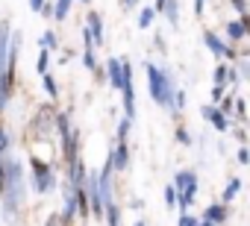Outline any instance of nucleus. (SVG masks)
Here are the masks:
<instances>
[{
	"label": "nucleus",
	"mask_w": 250,
	"mask_h": 226,
	"mask_svg": "<svg viewBox=\"0 0 250 226\" xmlns=\"http://www.w3.org/2000/svg\"><path fill=\"white\" fill-rule=\"evenodd\" d=\"M24 197H27V191H24V168H21V162L9 159L6 162V182H3V206H6L3 211H6L9 220L18 217V211L24 206Z\"/></svg>",
	"instance_id": "1"
},
{
	"label": "nucleus",
	"mask_w": 250,
	"mask_h": 226,
	"mask_svg": "<svg viewBox=\"0 0 250 226\" xmlns=\"http://www.w3.org/2000/svg\"><path fill=\"white\" fill-rule=\"evenodd\" d=\"M30 170H33L30 182H33L36 194H47V191L56 188V173H53V168H50L42 156H36V153L30 156Z\"/></svg>",
	"instance_id": "2"
},
{
	"label": "nucleus",
	"mask_w": 250,
	"mask_h": 226,
	"mask_svg": "<svg viewBox=\"0 0 250 226\" xmlns=\"http://www.w3.org/2000/svg\"><path fill=\"white\" fill-rule=\"evenodd\" d=\"M121 71H124V85H121V94H124V118L133 121L136 118V88H133V65L130 62H121Z\"/></svg>",
	"instance_id": "3"
},
{
	"label": "nucleus",
	"mask_w": 250,
	"mask_h": 226,
	"mask_svg": "<svg viewBox=\"0 0 250 226\" xmlns=\"http://www.w3.org/2000/svg\"><path fill=\"white\" fill-rule=\"evenodd\" d=\"M147 68V88H150V97L165 106V68H156V65H145Z\"/></svg>",
	"instance_id": "4"
},
{
	"label": "nucleus",
	"mask_w": 250,
	"mask_h": 226,
	"mask_svg": "<svg viewBox=\"0 0 250 226\" xmlns=\"http://www.w3.org/2000/svg\"><path fill=\"white\" fill-rule=\"evenodd\" d=\"M203 44H206V47H209L215 56H227V59H235V53H232V50H229V47L221 41V36H215L212 30H206V33H203Z\"/></svg>",
	"instance_id": "5"
},
{
	"label": "nucleus",
	"mask_w": 250,
	"mask_h": 226,
	"mask_svg": "<svg viewBox=\"0 0 250 226\" xmlns=\"http://www.w3.org/2000/svg\"><path fill=\"white\" fill-rule=\"evenodd\" d=\"M9 21H0V76L6 74V59H9Z\"/></svg>",
	"instance_id": "6"
},
{
	"label": "nucleus",
	"mask_w": 250,
	"mask_h": 226,
	"mask_svg": "<svg viewBox=\"0 0 250 226\" xmlns=\"http://www.w3.org/2000/svg\"><path fill=\"white\" fill-rule=\"evenodd\" d=\"M109 159H112V170H127V165H130V147H127V141H118V147L109 153Z\"/></svg>",
	"instance_id": "7"
},
{
	"label": "nucleus",
	"mask_w": 250,
	"mask_h": 226,
	"mask_svg": "<svg viewBox=\"0 0 250 226\" xmlns=\"http://www.w3.org/2000/svg\"><path fill=\"white\" fill-rule=\"evenodd\" d=\"M227 217H229V206H224V203H212L203 211V220L206 223H227Z\"/></svg>",
	"instance_id": "8"
},
{
	"label": "nucleus",
	"mask_w": 250,
	"mask_h": 226,
	"mask_svg": "<svg viewBox=\"0 0 250 226\" xmlns=\"http://www.w3.org/2000/svg\"><path fill=\"white\" fill-rule=\"evenodd\" d=\"M203 118H206L218 132H227V115H221L215 106H203Z\"/></svg>",
	"instance_id": "9"
},
{
	"label": "nucleus",
	"mask_w": 250,
	"mask_h": 226,
	"mask_svg": "<svg viewBox=\"0 0 250 226\" xmlns=\"http://www.w3.org/2000/svg\"><path fill=\"white\" fill-rule=\"evenodd\" d=\"M88 27V36H91V41L94 44H103V21H100V15L97 12H88V21H85Z\"/></svg>",
	"instance_id": "10"
},
{
	"label": "nucleus",
	"mask_w": 250,
	"mask_h": 226,
	"mask_svg": "<svg viewBox=\"0 0 250 226\" xmlns=\"http://www.w3.org/2000/svg\"><path fill=\"white\" fill-rule=\"evenodd\" d=\"M106 76H109V85L112 88H121L124 85V71H121V62L118 59H106Z\"/></svg>",
	"instance_id": "11"
},
{
	"label": "nucleus",
	"mask_w": 250,
	"mask_h": 226,
	"mask_svg": "<svg viewBox=\"0 0 250 226\" xmlns=\"http://www.w3.org/2000/svg\"><path fill=\"white\" fill-rule=\"evenodd\" d=\"M238 191H241V179L235 176V179H229V182H227V188H224V194H221V203H224V206H229V203H232V197H235Z\"/></svg>",
	"instance_id": "12"
},
{
	"label": "nucleus",
	"mask_w": 250,
	"mask_h": 226,
	"mask_svg": "<svg viewBox=\"0 0 250 226\" xmlns=\"http://www.w3.org/2000/svg\"><path fill=\"white\" fill-rule=\"evenodd\" d=\"M103 217H106V226H121V208L115 206V200H112V203H106Z\"/></svg>",
	"instance_id": "13"
},
{
	"label": "nucleus",
	"mask_w": 250,
	"mask_h": 226,
	"mask_svg": "<svg viewBox=\"0 0 250 226\" xmlns=\"http://www.w3.org/2000/svg\"><path fill=\"white\" fill-rule=\"evenodd\" d=\"M162 12H165V18L177 27L180 24V6H177V0H165V6H162Z\"/></svg>",
	"instance_id": "14"
},
{
	"label": "nucleus",
	"mask_w": 250,
	"mask_h": 226,
	"mask_svg": "<svg viewBox=\"0 0 250 226\" xmlns=\"http://www.w3.org/2000/svg\"><path fill=\"white\" fill-rule=\"evenodd\" d=\"M71 3H74V0H56V6H53V18H56V21H65V18H68V12H71Z\"/></svg>",
	"instance_id": "15"
},
{
	"label": "nucleus",
	"mask_w": 250,
	"mask_h": 226,
	"mask_svg": "<svg viewBox=\"0 0 250 226\" xmlns=\"http://www.w3.org/2000/svg\"><path fill=\"white\" fill-rule=\"evenodd\" d=\"M244 36H247V33H244V27H241L238 21H229V24H227V38H232V41H241Z\"/></svg>",
	"instance_id": "16"
},
{
	"label": "nucleus",
	"mask_w": 250,
	"mask_h": 226,
	"mask_svg": "<svg viewBox=\"0 0 250 226\" xmlns=\"http://www.w3.org/2000/svg\"><path fill=\"white\" fill-rule=\"evenodd\" d=\"M153 18H156V9H142L139 12V30H147L153 24Z\"/></svg>",
	"instance_id": "17"
},
{
	"label": "nucleus",
	"mask_w": 250,
	"mask_h": 226,
	"mask_svg": "<svg viewBox=\"0 0 250 226\" xmlns=\"http://www.w3.org/2000/svg\"><path fill=\"white\" fill-rule=\"evenodd\" d=\"M42 47H44V50H56V47H59V36L47 30V33L42 36Z\"/></svg>",
	"instance_id": "18"
},
{
	"label": "nucleus",
	"mask_w": 250,
	"mask_h": 226,
	"mask_svg": "<svg viewBox=\"0 0 250 226\" xmlns=\"http://www.w3.org/2000/svg\"><path fill=\"white\" fill-rule=\"evenodd\" d=\"M47 65H50V50H44V47H42V53H39V62H36V71L44 76V74H47Z\"/></svg>",
	"instance_id": "19"
},
{
	"label": "nucleus",
	"mask_w": 250,
	"mask_h": 226,
	"mask_svg": "<svg viewBox=\"0 0 250 226\" xmlns=\"http://www.w3.org/2000/svg\"><path fill=\"white\" fill-rule=\"evenodd\" d=\"M42 82H44V91L56 100V97H59V85H56V79H53L50 74H44V76H42Z\"/></svg>",
	"instance_id": "20"
},
{
	"label": "nucleus",
	"mask_w": 250,
	"mask_h": 226,
	"mask_svg": "<svg viewBox=\"0 0 250 226\" xmlns=\"http://www.w3.org/2000/svg\"><path fill=\"white\" fill-rule=\"evenodd\" d=\"M83 65H85L88 71H97V59H94V47H85V53H83Z\"/></svg>",
	"instance_id": "21"
},
{
	"label": "nucleus",
	"mask_w": 250,
	"mask_h": 226,
	"mask_svg": "<svg viewBox=\"0 0 250 226\" xmlns=\"http://www.w3.org/2000/svg\"><path fill=\"white\" fill-rule=\"evenodd\" d=\"M12 147V138H9V132L0 127V156H6V150Z\"/></svg>",
	"instance_id": "22"
},
{
	"label": "nucleus",
	"mask_w": 250,
	"mask_h": 226,
	"mask_svg": "<svg viewBox=\"0 0 250 226\" xmlns=\"http://www.w3.org/2000/svg\"><path fill=\"white\" fill-rule=\"evenodd\" d=\"M130 124H133V121H127V118H124V121L118 124V141H127V132H130Z\"/></svg>",
	"instance_id": "23"
},
{
	"label": "nucleus",
	"mask_w": 250,
	"mask_h": 226,
	"mask_svg": "<svg viewBox=\"0 0 250 226\" xmlns=\"http://www.w3.org/2000/svg\"><path fill=\"white\" fill-rule=\"evenodd\" d=\"M227 82V65H218L215 68V85H224Z\"/></svg>",
	"instance_id": "24"
},
{
	"label": "nucleus",
	"mask_w": 250,
	"mask_h": 226,
	"mask_svg": "<svg viewBox=\"0 0 250 226\" xmlns=\"http://www.w3.org/2000/svg\"><path fill=\"white\" fill-rule=\"evenodd\" d=\"M165 206H177V188L174 185L165 188Z\"/></svg>",
	"instance_id": "25"
},
{
	"label": "nucleus",
	"mask_w": 250,
	"mask_h": 226,
	"mask_svg": "<svg viewBox=\"0 0 250 226\" xmlns=\"http://www.w3.org/2000/svg\"><path fill=\"white\" fill-rule=\"evenodd\" d=\"M3 182H6V159L0 156V197H3Z\"/></svg>",
	"instance_id": "26"
},
{
	"label": "nucleus",
	"mask_w": 250,
	"mask_h": 226,
	"mask_svg": "<svg viewBox=\"0 0 250 226\" xmlns=\"http://www.w3.org/2000/svg\"><path fill=\"white\" fill-rule=\"evenodd\" d=\"M177 141L180 144H191V135L186 132V127H177Z\"/></svg>",
	"instance_id": "27"
},
{
	"label": "nucleus",
	"mask_w": 250,
	"mask_h": 226,
	"mask_svg": "<svg viewBox=\"0 0 250 226\" xmlns=\"http://www.w3.org/2000/svg\"><path fill=\"white\" fill-rule=\"evenodd\" d=\"M232 103H235L232 97H227V100H221V109H218V112H221V115H229V112H232Z\"/></svg>",
	"instance_id": "28"
},
{
	"label": "nucleus",
	"mask_w": 250,
	"mask_h": 226,
	"mask_svg": "<svg viewBox=\"0 0 250 226\" xmlns=\"http://www.w3.org/2000/svg\"><path fill=\"white\" fill-rule=\"evenodd\" d=\"M224 100V85H212V103Z\"/></svg>",
	"instance_id": "29"
},
{
	"label": "nucleus",
	"mask_w": 250,
	"mask_h": 226,
	"mask_svg": "<svg viewBox=\"0 0 250 226\" xmlns=\"http://www.w3.org/2000/svg\"><path fill=\"white\" fill-rule=\"evenodd\" d=\"M180 226H200V220H194L191 214H183L180 217Z\"/></svg>",
	"instance_id": "30"
},
{
	"label": "nucleus",
	"mask_w": 250,
	"mask_h": 226,
	"mask_svg": "<svg viewBox=\"0 0 250 226\" xmlns=\"http://www.w3.org/2000/svg\"><path fill=\"white\" fill-rule=\"evenodd\" d=\"M238 162H241V165H250V150H247V147L238 150Z\"/></svg>",
	"instance_id": "31"
},
{
	"label": "nucleus",
	"mask_w": 250,
	"mask_h": 226,
	"mask_svg": "<svg viewBox=\"0 0 250 226\" xmlns=\"http://www.w3.org/2000/svg\"><path fill=\"white\" fill-rule=\"evenodd\" d=\"M238 24H241V27H244V33H247V36H250V12H244V15H241V21H238Z\"/></svg>",
	"instance_id": "32"
},
{
	"label": "nucleus",
	"mask_w": 250,
	"mask_h": 226,
	"mask_svg": "<svg viewBox=\"0 0 250 226\" xmlns=\"http://www.w3.org/2000/svg\"><path fill=\"white\" fill-rule=\"evenodd\" d=\"M232 6L238 9V15H244L247 12V0H232Z\"/></svg>",
	"instance_id": "33"
},
{
	"label": "nucleus",
	"mask_w": 250,
	"mask_h": 226,
	"mask_svg": "<svg viewBox=\"0 0 250 226\" xmlns=\"http://www.w3.org/2000/svg\"><path fill=\"white\" fill-rule=\"evenodd\" d=\"M235 62H238V68H241V74H247V76H250V62H247V59H235Z\"/></svg>",
	"instance_id": "34"
},
{
	"label": "nucleus",
	"mask_w": 250,
	"mask_h": 226,
	"mask_svg": "<svg viewBox=\"0 0 250 226\" xmlns=\"http://www.w3.org/2000/svg\"><path fill=\"white\" fill-rule=\"evenodd\" d=\"M42 6H44V0H30V9L33 12H42Z\"/></svg>",
	"instance_id": "35"
},
{
	"label": "nucleus",
	"mask_w": 250,
	"mask_h": 226,
	"mask_svg": "<svg viewBox=\"0 0 250 226\" xmlns=\"http://www.w3.org/2000/svg\"><path fill=\"white\" fill-rule=\"evenodd\" d=\"M203 6H206V0H197V3H194V15H197V18L203 15Z\"/></svg>",
	"instance_id": "36"
},
{
	"label": "nucleus",
	"mask_w": 250,
	"mask_h": 226,
	"mask_svg": "<svg viewBox=\"0 0 250 226\" xmlns=\"http://www.w3.org/2000/svg\"><path fill=\"white\" fill-rule=\"evenodd\" d=\"M44 226H59V214H50V217H47V223H44Z\"/></svg>",
	"instance_id": "37"
},
{
	"label": "nucleus",
	"mask_w": 250,
	"mask_h": 226,
	"mask_svg": "<svg viewBox=\"0 0 250 226\" xmlns=\"http://www.w3.org/2000/svg\"><path fill=\"white\" fill-rule=\"evenodd\" d=\"M136 3H139V0H124V6H127V9H136Z\"/></svg>",
	"instance_id": "38"
},
{
	"label": "nucleus",
	"mask_w": 250,
	"mask_h": 226,
	"mask_svg": "<svg viewBox=\"0 0 250 226\" xmlns=\"http://www.w3.org/2000/svg\"><path fill=\"white\" fill-rule=\"evenodd\" d=\"M200 226H215V223H206V220H200Z\"/></svg>",
	"instance_id": "39"
},
{
	"label": "nucleus",
	"mask_w": 250,
	"mask_h": 226,
	"mask_svg": "<svg viewBox=\"0 0 250 226\" xmlns=\"http://www.w3.org/2000/svg\"><path fill=\"white\" fill-rule=\"evenodd\" d=\"M136 226H147V223H145V220H136Z\"/></svg>",
	"instance_id": "40"
},
{
	"label": "nucleus",
	"mask_w": 250,
	"mask_h": 226,
	"mask_svg": "<svg viewBox=\"0 0 250 226\" xmlns=\"http://www.w3.org/2000/svg\"><path fill=\"white\" fill-rule=\"evenodd\" d=\"M80 3H91V0H80Z\"/></svg>",
	"instance_id": "41"
}]
</instances>
